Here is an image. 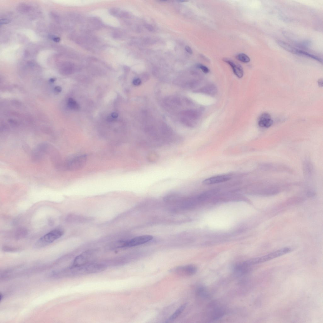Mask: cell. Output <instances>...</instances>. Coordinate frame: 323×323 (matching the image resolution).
<instances>
[{
  "label": "cell",
  "instance_id": "obj_11",
  "mask_svg": "<svg viewBox=\"0 0 323 323\" xmlns=\"http://www.w3.org/2000/svg\"><path fill=\"white\" fill-rule=\"evenodd\" d=\"M187 305V304H184L181 305L180 307L177 309L173 314L166 321V322H170L172 321L178 317L185 309Z\"/></svg>",
  "mask_w": 323,
  "mask_h": 323
},
{
  "label": "cell",
  "instance_id": "obj_14",
  "mask_svg": "<svg viewBox=\"0 0 323 323\" xmlns=\"http://www.w3.org/2000/svg\"><path fill=\"white\" fill-rule=\"evenodd\" d=\"M223 310L220 309L215 310L212 313L211 318L212 320H216L222 317L224 315Z\"/></svg>",
  "mask_w": 323,
  "mask_h": 323
},
{
  "label": "cell",
  "instance_id": "obj_17",
  "mask_svg": "<svg viewBox=\"0 0 323 323\" xmlns=\"http://www.w3.org/2000/svg\"><path fill=\"white\" fill-rule=\"evenodd\" d=\"M236 58L240 61L248 63L250 61V58L247 55L244 54H240L237 55Z\"/></svg>",
  "mask_w": 323,
  "mask_h": 323
},
{
  "label": "cell",
  "instance_id": "obj_25",
  "mask_svg": "<svg viewBox=\"0 0 323 323\" xmlns=\"http://www.w3.org/2000/svg\"><path fill=\"white\" fill-rule=\"evenodd\" d=\"M111 116L113 118H116L118 117V114L116 112H114L112 114Z\"/></svg>",
  "mask_w": 323,
  "mask_h": 323
},
{
  "label": "cell",
  "instance_id": "obj_6",
  "mask_svg": "<svg viewBox=\"0 0 323 323\" xmlns=\"http://www.w3.org/2000/svg\"><path fill=\"white\" fill-rule=\"evenodd\" d=\"M197 271V267L192 265L177 267L170 270L171 272L182 276L193 275L196 273Z\"/></svg>",
  "mask_w": 323,
  "mask_h": 323
},
{
  "label": "cell",
  "instance_id": "obj_27",
  "mask_svg": "<svg viewBox=\"0 0 323 323\" xmlns=\"http://www.w3.org/2000/svg\"><path fill=\"white\" fill-rule=\"evenodd\" d=\"M55 79L54 78H52L50 80V82L51 83H54L55 82Z\"/></svg>",
  "mask_w": 323,
  "mask_h": 323
},
{
  "label": "cell",
  "instance_id": "obj_21",
  "mask_svg": "<svg viewBox=\"0 0 323 323\" xmlns=\"http://www.w3.org/2000/svg\"><path fill=\"white\" fill-rule=\"evenodd\" d=\"M11 21L9 19H2L1 20V24H7L10 23Z\"/></svg>",
  "mask_w": 323,
  "mask_h": 323
},
{
  "label": "cell",
  "instance_id": "obj_1",
  "mask_svg": "<svg viewBox=\"0 0 323 323\" xmlns=\"http://www.w3.org/2000/svg\"><path fill=\"white\" fill-rule=\"evenodd\" d=\"M107 266L105 264L90 263L86 265L72 267L64 270V276L70 277H79L87 274L102 272L105 270Z\"/></svg>",
  "mask_w": 323,
  "mask_h": 323
},
{
  "label": "cell",
  "instance_id": "obj_23",
  "mask_svg": "<svg viewBox=\"0 0 323 323\" xmlns=\"http://www.w3.org/2000/svg\"><path fill=\"white\" fill-rule=\"evenodd\" d=\"M186 51L188 53L192 54V51L191 48L189 46H187L185 47Z\"/></svg>",
  "mask_w": 323,
  "mask_h": 323
},
{
  "label": "cell",
  "instance_id": "obj_22",
  "mask_svg": "<svg viewBox=\"0 0 323 323\" xmlns=\"http://www.w3.org/2000/svg\"><path fill=\"white\" fill-rule=\"evenodd\" d=\"M141 81L139 79H135L133 81V84L136 86H138L141 84Z\"/></svg>",
  "mask_w": 323,
  "mask_h": 323
},
{
  "label": "cell",
  "instance_id": "obj_4",
  "mask_svg": "<svg viewBox=\"0 0 323 323\" xmlns=\"http://www.w3.org/2000/svg\"><path fill=\"white\" fill-rule=\"evenodd\" d=\"M87 157L85 155H77L69 159L64 164L63 167L71 171L81 169L86 164Z\"/></svg>",
  "mask_w": 323,
  "mask_h": 323
},
{
  "label": "cell",
  "instance_id": "obj_24",
  "mask_svg": "<svg viewBox=\"0 0 323 323\" xmlns=\"http://www.w3.org/2000/svg\"><path fill=\"white\" fill-rule=\"evenodd\" d=\"M55 92L57 93H59L61 92L62 91V88L61 87L57 86L55 87L54 89Z\"/></svg>",
  "mask_w": 323,
  "mask_h": 323
},
{
  "label": "cell",
  "instance_id": "obj_3",
  "mask_svg": "<svg viewBox=\"0 0 323 323\" xmlns=\"http://www.w3.org/2000/svg\"><path fill=\"white\" fill-rule=\"evenodd\" d=\"M64 233V231L62 229L54 230L39 239L35 243V247L37 248L45 247L59 238L63 235Z\"/></svg>",
  "mask_w": 323,
  "mask_h": 323
},
{
  "label": "cell",
  "instance_id": "obj_20",
  "mask_svg": "<svg viewBox=\"0 0 323 323\" xmlns=\"http://www.w3.org/2000/svg\"><path fill=\"white\" fill-rule=\"evenodd\" d=\"M119 11L118 9L116 8L112 9L110 10V13L113 15H118Z\"/></svg>",
  "mask_w": 323,
  "mask_h": 323
},
{
  "label": "cell",
  "instance_id": "obj_10",
  "mask_svg": "<svg viewBox=\"0 0 323 323\" xmlns=\"http://www.w3.org/2000/svg\"><path fill=\"white\" fill-rule=\"evenodd\" d=\"M258 121V125L262 127H270L273 123L270 116L267 114H264L261 115L259 118Z\"/></svg>",
  "mask_w": 323,
  "mask_h": 323
},
{
  "label": "cell",
  "instance_id": "obj_16",
  "mask_svg": "<svg viewBox=\"0 0 323 323\" xmlns=\"http://www.w3.org/2000/svg\"><path fill=\"white\" fill-rule=\"evenodd\" d=\"M68 105L71 109L73 110H79L80 108L78 103L73 99L71 98L69 99Z\"/></svg>",
  "mask_w": 323,
  "mask_h": 323
},
{
  "label": "cell",
  "instance_id": "obj_19",
  "mask_svg": "<svg viewBox=\"0 0 323 323\" xmlns=\"http://www.w3.org/2000/svg\"><path fill=\"white\" fill-rule=\"evenodd\" d=\"M197 67L198 68L200 69L205 74H207L209 71V69L207 67L202 65V64H199Z\"/></svg>",
  "mask_w": 323,
  "mask_h": 323
},
{
  "label": "cell",
  "instance_id": "obj_9",
  "mask_svg": "<svg viewBox=\"0 0 323 323\" xmlns=\"http://www.w3.org/2000/svg\"><path fill=\"white\" fill-rule=\"evenodd\" d=\"M223 60L228 64L231 67L234 74L238 77L241 78L244 75L243 69L240 64L227 59H224Z\"/></svg>",
  "mask_w": 323,
  "mask_h": 323
},
{
  "label": "cell",
  "instance_id": "obj_18",
  "mask_svg": "<svg viewBox=\"0 0 323 323\" xmlns=\"http://www.w3.org/2000/svg\"><path fill=\"white\" fill-rule=\"evenodd\" d=\"M3 250L6 252H15L18 250L17 248L9 246H4L2 248Z\"/></svg>",
  "mask_w": 323,
  "mask_h": 323
},
{
  "label": "cell",
  "instance_id": "obj_7",
  "mask_svg": "<svg viewBox=\"0 0 323 323\" xmlns=\"http://www.w3.org/2000/svg\"><path fill=\"white\" fill-rule=\"evenodd\" d=\"M153 239L152 236L144 235L136 237L131 239L125 241L124 248L137 246L147 243Z\"/></svg>",
  "mask_w": 323,
  "mask_h": 323
},
{
  "label": "cell",
  "instance_id": "obj_12",
  "mask_svg": "<svg viewBox=\"0 0 323 323\" xmlns=\"http://www.w3.org/2000/svg\"><path fill=\"white\" fill-rule=\"evenodd\" d=\"M216 87L213 84H210L203 88L202 93L210 95H213L217 92Z\"/></svg>",
  "mask_w": 323,
  "mask_h": 323
},
{
  "label": "cell",
  "instance_id": "obj_15",
  "mask_svg": "<svg viewBox=\"0 0 323 323\" xmlns=\"http://www.w3.org/2000/svg\"><path fill=\"white\" fill-rule=\"evenodd\" d=\"M197 294L199 296L204 298H207L209 297V295L207 292L206 289L204 287L199 288L197 291Z\"/></svg>",
  "mask_w": 323,
  "mask_h": 323
},
{
  "label": "cell",
  "instance_id": "obj_5",
  "mask_svg": "<svg viewBox=\"0 0 323 323\" xmlns=\"http://www.w3.org/2000/svg\"><path fill=\"white\" fill-rule=\"evenodd\" d=\"M96 251L89 250L80 254L75 258L71 267H78L90 263L96 254Z\"/></svg>",
  "mask_w": 323,
  "mask_h": 323
},
{
  "label": "cell",
  "instance_id": "obj_26",
  "mask_svg": "<svg viewBox=\"0 0 323 323\" xmlns=\"http://www.w3.org/2000/svg\"><path fill=\"white\" fill-rule=\"evenodd\" d=\"M53 40L56 42H58L60 41V39L59 37H56Z\"/></svg>",
  "mask_w": 323,
  "mask_h": 323
},
{
  "label": "cell",
  "instance_id": "obj_13",
  "mask_svg": "<svg viewBox=\"0 0 323 323\" xmlns=\"http://www.w3.org/2000/svg\"><path fill=\"white\" fill-rule=\"evenodd\" d=\"M28 230L25 228H20L17 230L15 234V238L17 240L23 239L28 235Z\"/></svg>",
  "mask_w": 323,
  "mask_h": 323
},
{
  "label": "cell",
  "instance_id": "obj_2",
  "mask_svg": "<svg viewBox=\"0 0 323 323\" xmlns=\"http://www.w3.org/2000/svg\"><path fill=\"white\" fill-rule=\"evenodd\" d=\"M291 251V249L290 248H284L264 256L247 261H245V263L247 265L250 266L264 263L288 253Z\"/></svg>",
  "mask_w": 323,
  "mask_h": 323
},
{
  "label": "cell",
  "instance_id": "obj_8",
  "mask_svg": "<svg viewBox=\"0 0 323 323\" xmlns=\"http://www.w3.org/2000/svg\"><path fill=\"white\" fill-rule=\"evenodd\" d=\"M231 176L228 174L218 175L209 178L203 182V183L209 185L226 182L230 180Z\"/></svg>",
  "mask_w": 323,
  "mask_h": 323
}]
</instances>
